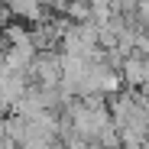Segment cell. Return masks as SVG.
Wrapping results in <instances>:
<instances>
[{"instance_id": "cell-1", "label": "cell", "mask_w": 149, "mask_h": 149, "mask_svg": "<svg viewBox=\"0 0 149 149\" xmlns=\"http://www.w3.org/2000/svg\"><path fill=\"white\" fill-rule=\"evenodd\" d=\"M62 81V55L58 52H36L33 65L26 68L29 88H58Z\"/></svg>"}]
</instances>
